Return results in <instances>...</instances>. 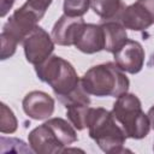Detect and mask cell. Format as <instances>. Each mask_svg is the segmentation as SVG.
<instances>
[{"label": "cell", "mask_w": 154, "mask_h": 154, "mask_svg": "<svg viewBox=\"0 0 154 154\" xmlns=\"http://www.w3.org/2000/svg\"><path fill=\"white\" fill-rule=\"evenodd\" d=\"M82 17H70L63 14L52 29V38L59 46H72L84 25Z\"/></svg>", "instance_id": "8fae6325"}, {"label": "cell", "mask_w": 154, "mask_h": 154, "mask_svg": "<svg viewBox=\"0 0 154 154\" xmlns=\"http://www.w3.org/2000/svg\"><path fill=\"white\" fill-rule=\"evenodd\" d=\"M24 113L35 120L48 119L54 112V99L45 91L34 90L28 93L22 102Z\"/></svg>", "instance_id": "30bf717a"}, {"label": "cell", "mask_w": 154, "mask_h": 154, "mask_svg": "<svg viewBox=\"0 0 154 154\" xmlns=\"http://www.w3.org/2000/svg\"><path fill=\"white\" fill-rule=\"evenodd\" d=\"M114 61L124 72L138 73L144 64V49L135 40H126L125 43L113 53Z\"/></svg>", "instance_id": "ba28073f"}, {"label": "cell", "mask_w": 154, "mask_h": 154, "mask_svg": "<svg viewBox=\"0 0 154 154\" xmlns=\"http://www.w3.org/2000/svg\"><path fill=\"white\" fill-rule=\"evenodd\" d=\"M105 37V51L114 53L128 40L126 28L119 22V19L102 20L100 24Z\"/></svg>", "instance_id": "4fadbf2b"}, {"label": "cell", "mask_w": 154, "mask_h": 154, "mask_svg": "<svg viewBox=\"0 0 154 154\" xmlns=\"http://www.w3.org/2000/svg\"><path fill=\"white\" fill-rule=\"evenodd\" d=\"M45 13L32 7L28 1L17 8L5 23L0 35H4L13 42L22 43L24 37L37 25Z\"/></svg>", "instance_id": "5b68a950"}, {"label": "cell", "mask_w": 154, "mask_h": 154, "mask_svg": "<svg viewBox=\"0 0 154 154\" xmlns=\"http://www.w3.org/2000/svg\"><path fill=\"white\" fill-rule=\"evenodd\" d=\"M124 7L122 0H90V8L102 20L118 19Z\"/></svg>", "instance_id": "5bb4252c"}, {"label": "cell", "mask_w": 154, "mask_h": 154, "mask_svg": "<svg viewBox=\"0 0 154 154\" xmlns=\"http://www.w3.org/2000/svg\"><path fill=\"white\" fill-rule=\"evenodd\" d=\"M46 123L53 129V131L57 134V136L59 137V140L64 144V147L70 146L78 140L76 128L67 120H65L63 118H51Z\"/></svg>", "instance_id": "9a60e30c"}, {"label": "cell", "mask_w": 154, "mask_h": 154, "mask_svg": "<svg viewBox=\"0 0 154 154\" xmlns=\"http://www.w3.org/2000/svg\"><path fill=\"white\" fill-rule=\"evenodd\" d=\"M148 118L150 122V128L154 130V106H152L148 111Z\"/></svg>", "instance_id": "7402d4cb"}, {"label": "cell", "mask_w": 154, "mask_h": 154, "mask_svg": "<svg viewBox=\"0 0 154 154\" xmlns=\"http://www.w3.org/2000/svg\"><path fill=\"white\" fill-rule=\"evenodd\" d=\"M73 46L85 54H94L105 49V37L101 25L84 24Z\"/></svg>", "instance_id": "7c38bea8"}, {"label": "cell", "mask_w": 154, "mask_h": 154, "mask_svg": "<svg viewBox=\"0 0 154 154\" xmlns=\"http://www.w3.org/2000/svg\"><path fill=\"white\" fill-rule=\"evenodd\" d=\"M16 0H0V17H5L12 8Z\"/></svg>", "instance_id": "44dd1931"}, {"label": "cell", "mask_w": 154, "mask_h": 154, "mask_svg": "<svg viewBox=\"0 0 154 154\" xmlns=\"http://www.w3.org/2000/svg\"><path fill=\"white\" fill-rule=\"evenodd\" d=\"M1 153L7 152H17V153H30L32 149L28 147L25 142L14 137H4L1 136Z\"/></svg>", "instance_id": "d6986e66"}, {"label": "cell", "mask_w": 154, "mask_h": 154, "mask_svg": "<svg viewBox=\"0 0 154 154\" xmlns=\"http://www.w3.org/2000/svg\"><path fill=\"white\" fill-rule=\"evenodd\" d=\"M90 7V0H64V14L70 17H82Z\"/></svg>", "instance_id": "ac0fdd59"}, {"label": "cell", "mask_w": 154, "mask_h": 154, "mask_svg": "<svg viewBox=\"0 0 154 154\" xmlns=\"http://www.w3.org/2000/svg\"><path fill=\"white\" fill-rule=\"evenodd\" d=\"M112 114L129 138H144L150 130L148 114L142 111V103L135 94L126 91L119 95L113 103Z\"/></svg>", "instance_id": "277c9868"}, {"label": "cell", "mask_w": 154, "mask_h": 154, "mask_svg": "<svg viewBox=\"0 0 154 154\" xmlns=\"http://www.w3.org/2000/svg\"><path fill=\"white\" fill-rule=\"evenodd\" d=\"M119 22L130 30L142 31L154 24V0H136L123 8Z\"/></svg>", "instance_id": "52a82bcc"}, {"label": "cell", "mask_w": 154, "mask_h": 154, "mask_svg": "<svg viewBox=\"0 0 154 154\" xmlns=\"http://www.w3.org/2000/svg\"><path fill=\"white\" fill-rule=\"evenodd\" d=\"M23 48L26 61L38 65L52 55L54 51V41L43 28L36 25L23 40Z\"/></svg>", "instance_id": "8992f818"}, {"label": "cell", "mask_w": 154, "mask_h": 154, "mask_svg": "<svg viewBox=\"0 0 154 154\" xmlns=\"http://www.w3.org/2000/svg\"><path fill=\"white\" fill-rule=\"evenodd\" d=\"M90 103L88 102H73L70 103L66 107V116L70 120V123L77 129L83 130L87 128L88 117L90 112Z\"/></svg>", "instance_id": "2e32d148"}, {"label": "cell", "mask_w": 154, "mask_h": 154, "mask_svg": "<svg viewBox=\"0 0 154 154\" xmlns=\"http://www.w3.org/2000/svg\"><path fill=\"white\" fill-rule=\"evenodd\" d=\"M153 149H154V147H153Z\"/></svg>", "instance_id": "cb8c5ba5"}, {"label": "cell", "mask_w": 154, "mask_h": 154, "mask_svg": "<svg viewBox=\"0 0 154 154\" xmlns=\"http://www.w3.org/2000/svg\"><path fill=\"white\" fill-rule=\"evenodd\" d=\"M32 7H35L36 10H38L42 13H46L47 8L49 7V5L52 4V0H26Z\"/></svg>", "instance_id": "ffe728a7"}, {"label": "cell", "mask_w": 154, "mask_h": 154, "mask_svg": "<svg viewBox=\"0 0 154 154\" xmlns=\"http://www.w3.org/2000/svg\"><path fill=\"white\" fill-rule=\"evenodd\" d=\"M0 131L1 134H13L17 130L18 122L13 111L6 105L1 103L0 108Z\"/></svg>", "instance_id": "e0dca14e"}, {"label": "cell", "mask_w": 154, "mask_h": 154, "mask_svg": "<svg viewBox=\"0 0 154 154\" xmlns=\"http://www.w3.org/2000/svg\"><path fill=\"white\" fill-rule=\"evenodd\" d=\"M35 71L37 77L53 89L58 100L66 97L81 87V78L75 67L61 57H48L35 66Z\"/></svg>", "instance_id": "3957f363"}, {"label": "cell", "mask_w": 154, "mask_h": 154, "mask_svg": "<svg viewBox=\"0 0 154 154\" xmlns=\"http://www.w3.org/2000/svg\"><path fill=\"white\" fill-rule=\"evenodd\" d=\"M28 140L32 152L37 154H57L64 152V144L46 122L32 129L28 135Z\"/></svg>", "instance_id": "9c48e42d"}, {"label": "cell", "mask_w": 154, "mask_h": 154, "mask_svg": "<svg viewBox=\"0 0 154 154\" xmlns=\"http://www.w3.org/2000/svg\"><path fill=\"white\" fill-rule=\"evenodd\" d=\"M87 128L89 130V136L96 142L102 152L109 154L126 152V149H124L126 135L122 126L117 124L112 112L102 107H91Z\"/></svg>", "instance_id": "7a4b0ae2"}, {"label": "cell", "mask_w": 154, "mask_h": 154, "mask_svg": "<svg viewBox=\"0 0 154 154\" xmlns=\"http://www.w3.org/2000/svg\"><path fill=\"white\" fill-rule=\"evenodd\" d=\"M148 66L154 69V53H152V55H150V58H149V61H148Z\"/></svg>", "instance_id": "603a6c76"}, {"label": "cell", "mask_w": 154, "mask_h": 154, "mask_svg": "<svg viewBox=\"0 0 154 154\" xmlns=\"http://www.w3.org/2000/svg\"><path fill=\"white\" fill-rule=\"evenodd\" d=\"M81 84L89 95L118 97L128 91L130 82L116 63H106L90 67L81 77Z\"/></svg>", "instance_id": "6da1fadb"}]
</instances>
